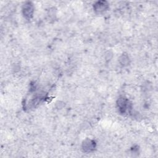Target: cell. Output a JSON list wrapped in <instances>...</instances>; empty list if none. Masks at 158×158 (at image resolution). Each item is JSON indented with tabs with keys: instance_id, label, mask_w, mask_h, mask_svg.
Here are the masks:
<instances>
[{
	"instance_id": "1",
	"label": "cell",
	"mask_w": 158,
	"mask_h": 158,
	"mask_svg": "<svg viewBox=\"0 0 158 158\" xmlns=\"http://www.w3.org/2000/svg\"><path fill=\"white\" fill-rule=\"evenodd\" d=\"M22 11L24 17L27 20H30L33 17L34 13V6L33 3L30 1L25 2L22 6Z\"/></svg>"
},
{
	"instance_id": "2",
	"label": "cell",
	"mask_w": 158,
	"mask_h": 158,
	"mask_svg": "<svg viewBox=\"0 0 158 158\" xmlns=\"http://www.w3.org/2000/svg\"><path fill=\"white\" fill-rule=\"evenodd\" d=\"M117 105L121 114H125L130 108L129 101L123 96H121L118 99Z\"/></svg>"
},
{
	"instance_id": "3",
	"label": "cell",
	"mask_w": 158,
	"mask_h": 158,
	"mask_svg": "<svg viewBox=\"0 0 158 158\" xmlns=\"http://www.w3.org/2000/svg\"><path fill=\"white\" fill-rule=\"evenodd\" d=\"M96 147V144L95 141L93 139L86 138L85 139L81 144V149L83 152L88 153L94 151Z\"/></svg>"
},
{
	"instance_id": "4",
	"label": "cell",
	"mask_w": 158,
	"mask_h": 158,
	"mask_svg": "<svg viewBox=\"0 0 158 158\" xmlns=\"http://www.w3.org/2000/svg\"><path fill=\"white\" fill-rule=\"evenodd\" d=\"M109 3L106 1H97L93 6L94 10L98 14L103 13L107 11L109 7Z\"/></svg>"
},
{
	"instance_id": "5",
	"label": "cell",
	"mask_w": 158,
	"mask_h": 158,
	"mask_svg": "<svg viewBox=\"0 0 158 158\" xmlns=\"http://www.w3.org/2000/svg\"><path fill=\"white\" fill-rule=\"evenodd\" d=\"M119 61H120V63L122 65L127 66V65H129L130 59H129V57L127 54H123L120 56V57L119 59Z\"/></svg>"
}]
</instances>
